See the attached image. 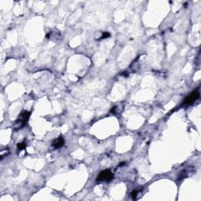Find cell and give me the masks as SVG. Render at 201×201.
<instances>
[{
	"label": "cell",
	"instance_id": "1",
	"mask_svg": "<svg viewBox=\"0 0 201 201\" xmlns=\"http://www.w3.org/2000/svg\"><path fill=\"white\" fill-rule=\"evenodd\" d=\"M113 178H114V174H112L110 170H105V171L98 174L96 181L97 182H102V181L110 182L111 180L113 179Z\"/></svg>",
	"mask_w": 201,
	"mask_h": 201
},
{
	"label": "cell",
	"instance_id": "2",
	"mask_svg": "<svg viewBox=\"0 0 201 201\" xmlns=\"http://www.w3.org/2000/svg\"><path fill=\"white\" fill-rule=\"evenodd\" d=\"M200 97V92L198 90H194L193 93L189 94L188 97L185 98L184 102H183V105H188L193 104L195 101H197Z\"/></svg>",
	"mask_w": 201,
	"mask_h": 201
},
{
	"label": "cell",
	"instance_id": "3",
	"mask_svg": "<svg viewBox=\"0 0 201 201\" xmlns=\"http://www.w3.org/2000/svg\"><path fill=\"white\" fill-rule=\"evenodd\" d=\"M30 115H31V112L26 110L22 111L21 112V114H20L19 117L17 120V123H20V125H21V127H23L26 124V123L28 122Z\"/></svg>",
	"mask_w": 201,
	"mask_h": 201
},
{
	"label": "cell",
	"instance_id": "4",
	"mask_svg": "<svg viewBox=\"0 0 201 201\" xmlns=\"http://www.w3.org/2000/svg\"><path fill=\"white\" fill-rule=\"evenodd\" d=\"M65 145V139L62 136H60L59 138H57V139H55L52 143V145H53V148H62V146Z\"/></svg>",
	"mask_w": 201,
	"mask_h": 201
},
{
	"label": "cell",
	"instance_id": "5",
	"mask_svg": "<svg viewBox=\"0 0 201 201\" xmlns=\"http://www.w3.org/2000/svg\"><path fill=\"white\" fill-rule=\"evenodd\" d=\"M26 147H27V145H26L25 142H21V143H18V144H17V148H18V150L25 149Z\"/></svg>",
	"mask_w": 201,
	"mask_h": 201
},
{
	"label": "cell",
	"instance_id": "6",
	"mask_svg": "<svg viewBox=\"0 0 201 201\" xmlns=\"http://www.w3.org/2000/svg\"><path fill=\"white\" fill-rule=\"evenodd\" d=\"M110 36V33L108 32H103V34H102V39H107Z\"/></svg>",
	"mask_w": 201,
	"mask_h": 201
},
{
	"label": "cell",
	"instance_id": "7",
	"mask_svg": "<svg viewBox=\"0 0 201 201\" xmlns=\"http://www.w3.org/2000/svg\"><path fill=\"white\" fill-rule=\"evenodd\" d=\"M137 194H138V191L134 190L131 192V197L134 200L136 199V197H137Z\"/></svg>",
	"mask_w": 201,
	"mask_h": 201
}]
</instances>
